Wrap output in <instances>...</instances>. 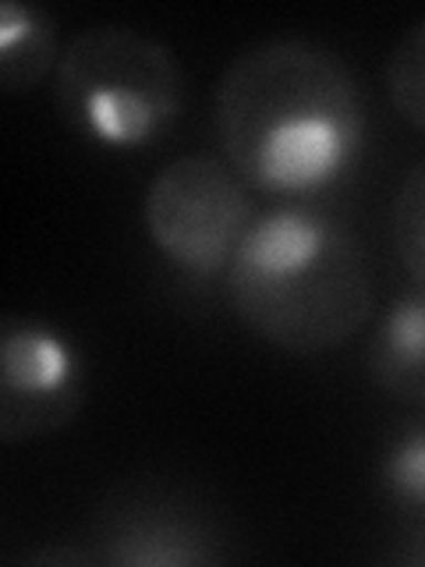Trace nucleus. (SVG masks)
Masks as SVG:
<instances>
[{
  "instance_id": "f257e3e1",
  "label": "nucleus",
  "mask_w": 425,
  "mask_h": 567,
  "mask_svg": "<svg viewBox=\"0 0 425 567\" xmlns=\"http://www.w3.org/2000/svg\"><path fill=\"white\" fill-rule=\"evenodd\" d=\"M217 142L248 188L312 203L359 171L369 114L359 79L333 50L270 40L238 53L217 89Z\"/></svg>"
},
{
  "instance_id": "f03ea898",
  "label": "nucleus",
  "mask_w": 425,
  "mask_h": 567,
  "mask_svg": "<svg viewBox=\"0 0 425 567\" xmlns=\"http://www.w3.org/2000/svg\"><path fill=\"white\" fill-rule=\"evenodd\" d=\"M224 284L241 323L291 354L341 348L376 309L362 238L319 203H277L259 213Z\"/></svg>"
},
{
  "instance_id": "7ed1b4c3",
  "label": "nucleus",
  "mask_w": 425,
  "mask_h": 567,
  "mask_svg": "<svg viewBox=\"0 0 425 567\" xmlns=\"http://www.w3.org/2000/svg\"><path fill=\"white\" fill-rule=\"evenodd\" d=\"M53 103L79 138L111 153H138L156 146L182 117L185 75L153 35L96 25L64 47Z\"/></svg>"
},
{
  "instance_id": "20e7f679",
  "label": "nucleus",
  "mask_w": 425,
  "mask_h": 567,
  "mask_svg": "<svg viewBox=\"0 0 425 567\" xmlns=\"http://www.w3.org/2000/svg\"><path fill=\"white\" fill-rule=\"evenodd\" d=\"M256 220L248 185L217 156L188 153L156 171L142 199L153 248L195 284L227 277L241 238Z\"/></svg>"
},
{
  "instance_id": "39448f33",
  "label": "nucleus",
  "mask_w": 425,
  "mask_h": 567,
  "mask_svg": "<svg viewBox=\"0 0 425 567\" xmlns=\"http://www.w3.org/2000/svg\"><path fill=\"white\" fill-rule=\"evenodd\" d=\"M89 369L79 341L40 316L0 323V440L29 443L61 433L82 412Z\"/></svg>"
},
{
  "instance_id": "423d86ee",
  "label": "nucleus",
  "mask_w": 425,
  "mask_h": 567,
  "mask_svg": "<svg viewBox=\"0 0 425 567\" xmlns=\"http://www.w3.org/2000/svg\"><path fill=\"white\" fill-rule=\"evenodd\" d=\"M89 546L106 567H203L235 560L217 514L164 486L117 489L100 507Z\"/></svg>"
},
{
  "instance_id": "0eeeda50",
  "label": "nucleus",
  "mask_w": 425,
  "mask_h": 567,
  "mask_svg": "<svg viewBox=\"0 0 425 567\" xmlns=\"http://www.w3.org/2000/svg\"><path fill=\"white\" fill-rule=\"evenodd\" d=\"M365 369L383 394L425 404V288L415 284L380 312L365 348Z\"/></svg>"
},
{
  "instance_id": "6e6552de",
  "label": "nucleus",
  "mask_w": 425,
  "mask_h": 567,
  "mask_svg": "<svg viewBox=\"0 0 425 567\" xmlns=\"http://www.w3.org/2000/svg\"><path fill=\"white\" fill-rule=\"evenodd\" d=\"M58 22L35 4H0V85L4 93H29L61 64Z\"/></svg>"
},
{
  "instance_id": "1a4fd4ad",
  "label": "nucleus",
  "mask_w": 425,
  "mask_h": 567,
  "mask_svg": "<svg viewBox=\"0 0 425 567\" xmlns=\"http://www.w3.org/2000/svg\"><path fill=\"white\" fill-rule=\"evenodd\" d=\"M376 489L407 525H425V415L397 422L376 457Z\"/></svg>"
},
{
  "instance_id": "9d476101",
  "label": "nucleus",
  "mask_w": 425,
  "mask_h": 567,
  "mask_svg": "<svg viewBox=\"0 0 425 567\" xmlns=\"http://www.w3.org/2000/svg\"><path fill=\"white\" fill-rule=\"evenodd\" d=\"M390 238L412 284L425 288V159L404 174L390 209Z\"/></svg>"
},
{
  "instance_id": "9b49d317",
  "label": "nucleus",
  "mask_w": 425,
  "mask_h": 567,
  "mask_svg": "<svg viewBox=\"0 0 425 567\" xmlns=\"http://www.w3.org/2000/svg\"><path fill=\"white\" fill-rule=\"evenodd\" d=\"M386 93L401 121L425 132V22L407 29L386 61Z\"/></svg>"
},
{
  "instance_id": "f8f14e48",
  "label": "nucleus",
  "mask_w": 425,
  "mask_h": 567,
  "mask_svg": "<svg viewBox=\"0 0 425 567\" xmlns=\"http://www.w3.org/2000/svg\"><path fill=\"white\" fill-rule=\"evenodd\" d=\"M386 560L425 567V525H407V532L401 536V543L386 554Z\"/></svg>"
},
{
  "instance_id": "ddd939ff",
  "label": "nucleus",
  "mask_w": 425,
  "mask_h": 567,
  "mask_svg": "<svg viewBox=\"0 0 425 567\" xmlns=\"http://www.w3.org/2000/svg\"><path fill=\"white\" fill-rule=\"evenodd\" d=\"M22 560L29 564H100L93 546H58V549H29L22 554Z\"/></svg>"
}]
</instances>
